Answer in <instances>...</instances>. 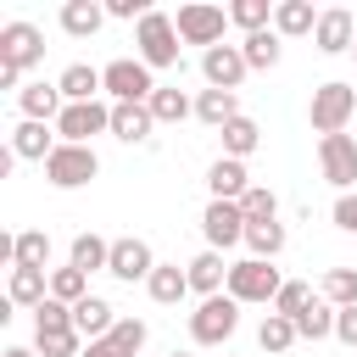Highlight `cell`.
<instances>
[{"mask_svg": "<svg viewBox=\"0 0 357 357\" xmlns=\"http://www.w3.org/2000/svg\"><path fill=\"white\" fill-rule=\"evenodd\" d=\"M145 290H151L156 307H178V301L190 296V273H184L178 262H156V273L145 279Z\"/></svg>", "mask_w": 357, "mask_h": 357, "instance_id": "cb8c5ba5", "label": "cell"}, {"mask_svg": "<svg viewBox=\"0 0 357 357\" xmlns=\"http://www.w3.org/2000/svg\"><path fill=\"white\" fill-rule=\"evenodd\" d=\"M335 340L340 346H357V307H340L335 312Z\"/></svg>", "mask_w": 357, "mask_h": 357, "instance_id": "7bdbcfd3", "label": "cell"}, {"mask_svg": "<svg viewBox=\"0 0 357 357\" xmlns=\"http://www.w3.org/2000/svg\"><path fill=\"white\" fill-rule=\"evenodd\" d=\"M229 22L245 28V33H262V28H273V6L268 0H234L229 6Z\"/></svg>", "mask_w": 357, "mask_h": 357, "instance_id": "74e56055", "label": "cell"}, {"mask_svg": "<svg viewBox=\"0 0 357 357\" xmlns=\"http://www.w3.org/2000/svg\"><path fill=\"white\" fill-rule=\"evenodd\" d=\"M357 117V89L346 84V78H329V84H318L312 89V100H307V123L318 128V139H329V134H346V123Z\"/></svg>", "mask_w": 357, "mask_h": 357, "instance_id": "7a4b0ae2", "label": "cell"}, {"mask_svg": "<svg viewBox=\"0 0 357 357\" xmlns=\"http://www.w3.org/2000/svg\"><path fill=\"white\" fill-rule=\"evenodd\" d=\"M279 290H284V279H279L273 262H262V257H240V262H229V296H234L240 307H273Z\"/></svg>", "mask_w": 357, "mask_h": 357, "instance_id": "3957f363", "label": "cell"}, {"mask_svg": "<svg viewBox=\"0 0 357 357\" xmlns=\"http://www.w3.org/2000/svg\"><path fill=\"white\" fill-rule=\"evenodd\" d=\"M245 50L240 45H212V50H201V78H206V89H240L245 84Z\"/></svg>", "mask_w": 357, "mask_h": 357, "instance_id": "7c38bea8", "label": "cell"}, {"mask_svg": "<svg viewBox=\"0 0 357 357\" xmlns=\"http://www.w3.org/2000/svg\"><path fill=\"white\" fill-rule=\"evenodd\" d=\"M45 262H50V234L45 229H22L17 251H11V268H45Z\"/></svg>", "mask_w": 357, "mask_h": 357, "instance_id": "836d02e7", "label": "cell"}, {"mask_svg": "<svg viewBox=\"0 0 357 357\" xmlns=\"http://www.w3.org/2000/svg\"><path fill=\"white\" fill-rule=\"evenodd\" d=\"M240 212H245V223H273V218H279V195H273L268 184H251V190L240 195Z\"/></svg>", "mask_w": 357, "mask_h": 357, "instance_id": "f35d334b", "label": "cell"}, {"mask_svg": "<svg viewBox=\"0 0 357 357\" xmlns=\"http://www.w3.org/2000/svg\"><path fill=\"white\" fill-rule=\"evenodd\" d=\"M151 128H156L151 106H112V134H117L123 145H145Z\"/></svg>", "mask_w": 357, "mask_h": 357, "instance_id": "4316f807", "label": "cell"}, {"mask_svg": "<svg viewBox=\"0 0 357 357\" xmlns=\"http://www.w3.org/2000/svg\"><path fill=\"white\" fill-rule=\"evenodd\" d=\"M50 296L67 301V307H78V301L89 296V273H78L73 262H67V268H50Z\"/></svg>", "mask_w": 357, "mask_h": 357, "instance_id": "d590c367", "label": "cell"}, {"mask_svg": "<svg viewBox=\"0 0 357 357\" xmlns=\"http://www.w3.org/2000/svg\"><path fill=\"white\" fill-rule=\"evenodd\" d=\"M0 357H39V351H33V346H6Z\"/></svg>", "mask_w": 357, "mask_h": 357, "instance_id": "f6af8a7d", "label": "cell"}, {"mask_svg": "<svg viewBox=\"0 0 357 357\" xmlns=\"http://www.w3.org/2000/svg\"><path fill=\"white\" fill-rule=\"evenodd\" d=\"M95 173H100L95 145H56V151H50V162H45V178H50L56 190H84Z\"/></svg>", "mask_w": 357, "mask_h": 357, "instance_id": "52a82bcc", "label": "cell"}, {"mask_svg": "<svg viewBox=\"0 0 357 357\" xmlns=\"http://www.w3.org/2000/svg\"><path fill=\"white\" fill-rule=\"evenodd\" d=\"M173 28H178V39L184 45H223V28H229V11L223 6H178V17H173Z\"/></svg>", "mask_w": 357, "mask_h": 357, "instance_id": "30bf717a", "label": "cell"}, {"mask_svg": "<svg viewBox=\"0 0 357 357\" xmlns=\"http://www.w3.org/2000/svg\"><path fill=\"white\" fill-rule=\"evenodd\" d=\"M184 273H190V290H195L201 301L229 290V262H223V251H195V257L184 262Z\"/></svg>", "mask_w": 357, "mask_h": 357, "instance_id": "2e32d148", "label": "cell"}, {"mask_svg": "<svg viewBox=\"0 0 357 357\" xmlns=\"http://www.w3.org/2000/svg\"><path fill=\"white\" fill-rule=\"evenodd\" d=\"M56 89H61V100H67V106H84V100H100V95H106V84H100V67H89V61H73V67H61Z\"/></svg>", "mask_w": 357, "mask_h": 357, "instance_id": "e0dca14e", "label": "cell"}, {"mask_svg": "<svg viewBox=\"0 0 357 357\" xmlns=\"http://www.w3.org/2000/svg\"><path fill=\"white\" fill-rule=\"evenodd\" d=\"M145 106H151V117H156V123H184V117L195 112V100H190L184 89H173V84H156V95H151Z\"/></svg>", "mask_w": 357, "mask_h": 357, "instance_id": "f546056e", "label": "cell"}, {"mask_svg": "<svg viewBox=\"0 0 357 357\" xmlns=\"http://www.w3.org/2000/svg\"><path fill=\"white\" fill-rule=\"evenodd\" d=\"M84 335L73 329V307L67 301H45V307H33V351L39 357H84Z\"/></svg>", "mask_w": 357, "mask_h": 357, "instance_id": "6da1fadb", "label": "cell"}, {"mask_svg": "<svg viewBox=\"0 0 357 357\" xmlns=\"http://www.w3.org/2000/svg\"><path fill=\"white\" fill-rule=\"evenodd\" d=\"M351 56H357V45H351Z\"/></svg>", "mask_w": 357, "mask_h": 357, "instance_id": "7dc6e473", "label": "cell"}, {"mask_svg": "<svg viewBox=\"0 0 357 357\" xmlns=\"http://www.w3.org/2000/svg\"><path fill=\"white\" fill-rule=\"evenodd\" d=\"M17 106H22V117H28V123H56V117L67 112V100H61V89H56V84H45V78H33V84H22V95H17Z\"/></svg>", "mask_w": 357, "mask_h": 357, "instance_id": "ac0fdd59", "label": "cell"}, {"mask_svg": "<svg viewBox=\"0 0 357 357\" xmlns=\"http://www.w3.org/2000/svg\"><path fill=\"white\" fill-rule=\"evenodd\" d=\"M100 84H106L112 106H145V100L156 95V78H151V67H145L139 56H117V61H106V67H100Z\"/></svg>", "mask_w": 357, "mask_h": 357, "instance_id": "277c9868", "label": "cell"}, {"mask_svg": "<svg viewBox=\"0 0 357 357\" xmlns=\"http://www.w3.org/2000/svg\"><path fill=\"white\" fill-rule=\"evenodd\" d=\"M73 329H78L84 340H106V335L117 329V307H112L106 296H84V301L73 307Z\"/></svg>", "mask_w": 357, "mask_h": 357, "instance_id": "d6986e66", "label": "cell"}, {"mask_svg": "<svg viewBox=\"0 0 357 357\" xmlns=\"http://www.w3.org/2000/svg\"><path fill=\"white\" fill-rule=\"evenodd\" d=\"M257 145H262V128H257V123H251V117L240 112V117H234V123L223 128V156H234V162H245V156H251Z\"/></svg>", "mask_w": 357, "mask_h": 357, "instance_id": "1f68e13d", "label": "cell"}, {"mask_svg": "<svg viewBox=\"0 0 357 357\" xmlns=\"http://www.w3.org/2000/svg\"><path fill=\"white\" fill-rule=\"evenodd\" d=\"M318 167H324V178L346 195V190L357 184V139H351V134H329V139H318Z\"/></svg>", "mask_w": 357, "mask_h": 357, "instance_id": "4fadbf2b", "label": "cell"}, {"mask_svg": "<svg viewBox=\"0 0 357 357\" xmlns=\"http://www.w3.org/2000/svg\"><path fill=\"white\" fill-rule=\"evenodd\" d=\"M173 357H190V351H173Z\"/></svg>", "mask_w": 357, "mask_h": 357, "instance_id": "bcb514c9", "label": "cell"}, {"mask_svg": "<svg viewBox=\"0 0 357 357\" xmlns=\"http://www.w3.org/2000/svg\"><path fill=\"white\" fill-rule=\"evenodd\" d=\"M134 45H139V61H145L151 73H156V67H173V61H178V28H173V17L151 6V17L134 28Z\"/></svg>", "mask_w": 357, "mask_h": 357, "instance_id": "8992f818", "label": "cell"}, {"mask_svg": "<svg viewBox=\"0 0 357 357\" xmlns=\"http://www.w3.org/2000/svg\"><path fill=\"white\" fill-rule=\"evenodd\" d=\"M296 340H301V335H296V324H290V318H279V312H268V318H262V329H257V346H262V351H273V357H279V351H290Z\"/></svg>", "mask_w": 357, "mask_h": 357, "instance_id": "8d00e7d4", "label": "cell"}, {"mask_svg": "<svg viewBox=\"0 0 357 357\" xmlns=\"http://www.w3.org/2000/svg\"><path fill=\"white\" fill-rule=\"evenodd\" d=\"M307 301H312V284H307V279H284V290L273 296V312L296 324V318L307 312Z\"/></svg>", "mask_w": 357, "mask_h": 357, "instance_id": "ab89813d", "label": "cell"}, {"mask_svg": "<svg viewBox=\"0 0 357 357\" xmlns=\"http://www.w3.org/2000/svg\"><path fill=\"white\" fill-rule=\"evenodd\" d=\"M335 229L357 234V195H351V190H346V195H335Z\"/></svg>", "mask_w": 357, "mask_h": 357, "instance_id": "b9f144b4", "label": "cell"}, {"mask_svg": "<svg viewBox=\"0 0 357 357\" xmlns=\"http://www.w3.org/2000/svg\"><path fill=\"white\" fill-rule=\"evenodd\" d=\"M335 312H340V307H329L324 296H312L307 312L296 318V335H301V340H329V335H335Z\"/></svg>", "mask_w": 357, "mask_h": 357, "instance_id": "4dcf8cb0", "label": "cell"}, {"mask_svg": "<svg viewBox=\"0 0 357 357\" xmlns=\"http://www.w3.org/2000/svg\"><path fill=\"white\" fill-rule=\"evenodd\" d=\"M95 134H112V100H84V106H67L56 117V139L61 145H89Z\"/></svg>", "mask_w": 357, "mask_h": 357, "instance_id": "9c48e42d", "label": "cell"}, {"mask_svg": "<svg viewBox=\"0 0 357 357\" xmlns=\"http://www.w3.org/2000/svg\"><path fill=\"white\" fill-rule=\"evenodd\" d=\"M67 262L78 268V273H106L112 268V240H100V234H73V245H67Z\"/></svg>", "mask_w": 357, "mask_h": 357, "instance_id": "603a6c76", "label": "cell"}, {"mask_svg": "<svg viewBox=\"0 0 357 357\" xmlns=\"http://www.w3.org/2000/svg\"><path fill=\"white\" fill-rule=\"evenodd\" d=\"M206 190H212V201H240V195L251 190V173H245V162H234V156H218V162L206 167Z\"/></svg>", "mask_w": 357, "mask_h": 357, "instance_id": "44dd1931", "label": "cell"}, {"mask_svg": "<svg viewBox=\"0 0 357 357\" xmlns=\"http://www.w3.org/2000/svg\"><path fill=\"white\" fill-rule=\"evenodd\" d=\"M201 234H206V251H229L245 240V212L240 201H206L201 212Z\"/></svg>", "mask_w": 357, "mask_h": 357, "instance_id": "8fae6325", "label": "cell"}, {"mask_svg": "<svg viewBox=\"0 0 357 357\" xmlns=\"http://www.w3.org/2000/svg\"><path fill=\"white\" fill-rule=\"evenodd\" d=\"M312 28H318L312 0H279V6H273V33H279V39H301V33H312Z\"/></svg>", "mask_w": 357, "mask_h": 357, "instance_id": "d4e9b609", "label": "cell"}, {"mask_svg": "<svg viewBox=\"0 0 357 357\" xmlns=\"http://www.w3.org/2000/svg\"><path fill=\"white\" fill-rule=\"evenodd\" d=\"M240 329V301L223 290V296H206L195 312H190V340L195 346H223L229 335Z\"/></svg>", "mask_w": 357, "mask_h": 357, "instance_id": "5b68a950", "label": "cell"}, {"mask_svg": "<svg viewBox=\"0 0 357 357\" xmlns=\"http://www.w3.org/2000/svg\"><path fill=\"white\" fill-rule=\"evenodd\" d=\"M245 67L251 73H268V67H279V56H284V39L273 33V28H262V33H245Z\"/></svg>", "mask_w": 357, "mask_h": 357, "instance_id": "f1b7e54d", "label": "cell"}, {"mask_svg": "<svg viewBox=\"0 0 357 357\" xmlns=\"http://www.w3.org/2000/svg\"><path fill=\"white\" fill-rule=\"evenodd\" d=\"M106 273L123 279V284H134V279H151L156 273V257H151V245L139 234H123V240H112V268Z\"/></svg>", "mask_w": 357, "mask_h": 357, "instance_id": "5bb4252c", "label": "cell"}, {"mask_svg": "<svg viewBox=\"0 0 357 357\" xmlns=\"http://www.w3.org/2000/svg\"><path fill=\"white\" fill-rule=\"evenodd\" d=\"M84 357H123V346L106 335V340H89V346H84Z\"/></svg>", "mask_w": 357, "mask_h": 357, "instance_id": "ee69618b", "label": "cell"}, {"mask_svg": "<svg viewBox=\"0 0 357 357\" xmlns=\"http://www.w3.org/2000/svg\"><path fill=\"white\" fill-rule=\"evenodd\" d=\"M100 22H106V6H95V0H67V6H61V28H67L73 39H95Z\"/></svg>", "mask_w": 357, "mask_h": 357, "instance_id": "83f0119b", "label": "cell"}, {"mask_svg": "<svg viewBox=\"0 0 357 357\" xmlns=\"http://www.w3.org/2000/svg\"><path fill=\"white\" fill-rule=\"evenodd\" d=\"M195 117L223 134V128L240 117V95H229V89H201V95H195Z\"/></svg>", "mask_w": 357, "mask_h": 357, "instance_id": "484cf974", "label": "cell"}, {"mask_svg": "<svg viewBox=\"0 0 357 357\" xmlns=\"http://www.w3.org/2000/svg\"><path fill=\"white\" fill-rule=\"evenodd\" d=\"M45 61V33L33 28V22H0V67H11V73H28V67H39Z\"/></svg>", "mask_w": 357, "mask_h": 357, "instance_id": "ba28073f", "label": "cell"}, {"mask_svg": "<svg viewBox=\"0 0 357 357\" xmlns=\"http://www.w3.org/2000/svg\"><path fill=\"white\" fill-rule=\"evenodd\" d=\"M145 335H151V329H145V318H117V329H112V340L123 346V357H134V351L145 346Z\"/></svg>", "mask_w": 357, "mask_h": 357, "instance_id": "60d3db41", "label": "cell"}, {"mask_svg": "<svg viewBox=\"0 0 357 357\" xmlns=\"http://www.w3.org/2000/svg\"><path fill=\"white\" fill-rule=\"evenodd\" d=\"M312 45H318L324 56H346V50L357 45V17H351L346 6H329V11H318V28H312Z\"/></svg>", "mask_w": 357, "mask_h": 357, "instance_id": "9a60e30c", "label": "cell"}, {"mask_svg": "<svg viewBox=\"0 0 357 357\" xmlns=\"http://www.w3.org/2000/svg\"><path fill=\"white\" fill-rule=\"evenodd\" d=\"M318 296L329 307H357V268H329L324 284H318Z\"/></svg>", "mask_w": 357, "mask_h": 357, "instance_id": "e575fe53", "label": "cell"}, {"mask_svg": "<svg viewBox=\"0 0 357 357\" xmlns=\"http://www.w3.org/2000/svg\"><path fill=\"white\" fill-rule=\"evenodd\" d=\"M6 301H11V307H45V301H50V273H45V268H11Z\"/></svg>", "mask_w": 357, "mask_h": 357, "instance_id": "7402d4cb", "label": "cell"}, {"mask_svg": "<svg viewBox=\"0 0 357 357\" xmlns=\"http://www.w3.org/2000/svg\"><path fill=\"white\" fill-rule=\"evenodd\" d=\"M245 245H251V257L273 262V257L284 251V223H279V218H273V223H245Z\"/></svg>", "mask_w": 357, "mask_h": 357, "instance_id": "d6a6232c", "label": "cell"}, {"mask_svg": "<svg viewBox=\"0 0 357 357\" xmlns=\"http://www.w3.org/2000/svg\"><path fill=\"white\" fill-rule=\"evenodd\" d=\"M56 145H61V139H56L45 123H28V117H22V123L11 128V151H17V162H39V167H45Z\"/></svg>", "mask_w": 357, "mask_h": 357, "instance_id": "ffe728a7", "label": "cell"}]
</instances>
